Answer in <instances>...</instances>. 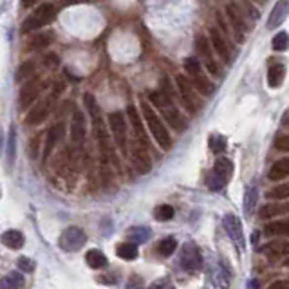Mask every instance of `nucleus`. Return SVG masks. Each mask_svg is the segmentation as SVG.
<instances>
[{"label": "nucleus", "mask_w": 289, "mask_h": 289, "mask_svg": "<svg viewBox=\"0 0 289 289\" xmlns=\"http://www.w3.org/2000/svg\"><path fill=\"white\" fill-rule=\"evenodd\" d=\"M289 177V158L279 159L277 163L269 168L268 179L269 181H280V179Z\"/></svg>", "instance_id": "b1692460"}, {"label": "nucleus", "mask_w": 289, "mask_h": 289, "mask_svg": "<svg viewBox=\"0 0 289 289\" xmlns=\"http://www.w3.org/2000/svg\"><path fill=\"white\" fill-rule=\"evenodd\" d=\"M15 156H16V132L15 126L9 128V134H7V145H5V159H7V168L13 166L15 163Z\"/></svg>", "instance_id": "c756f323"}, {"label": "nucleus", "mask_w": 289, "mask_h": 289, "mask_svg": "<svg viewBox=\"0 0 289 289\" xmlns=\"http://www.w3.org/2000/svg\"><path fill=\"white\" fill-rule=\"evenodd\" d=\"M83 103L85 109H87V114H89L90 121H92V128H94V136L98 139V147H100L101 158L103 159H112L114 161V147H112L111 136L107 132V126L103 123V118H101V109L98 105V101L92 94H83Z\"/></svg>", "instance_id": "f257e3e1"}, {"label": "nucleus", "mask_w": 289, "mask_h": 289, "mask_svg": "<svg viewBox=\"0 0 289 289\" xmlns=\"http://www.w3.org/2000/svg\"><path fill=\"white\" fill-rule=\"evenodd\" d=\"M284 78H286V67L282 63H275L271 65L268 71V85L271 89H277L280 85L284 83Z\"/></svg>", "instance_id": "5701e85b"}, {"label": "nucleus", "mask_w": 289, "mask_h": 289, "mask_svg": "<svg viewBox=\"0 0 289 289\" xmlns=\"http://www.w3.org/2000/svg\"><path fill=\"white\" fill-rule=\"evenodd\" d=\"M33 74H35V62L27 60V62L20 63V67H18V71H16L15 80L18 82V83H22V82H26V80L31 78Z\"/></svg>", "instance_id": "72a5a7b5"}, {"label": "nucleus", "mask_w": 289, "mask_h": 289, "mask_svg": "<svg viewBox=\"0 0 289 289\" xmlns=\"http://www.w3.org/2000/svg\"><path fill=\"white\" fill-rule=\"evenodd\" d=\"M33 4H35V0H24V7H29Z\"/></svg>", "instance_id": "603ef678"}, {"label": "nucleus", "mask_w": 289, "mask_h": 289, "mask_svg": "<svg viewBox=\"0 0 289 289\" xmlns=\"http://www.w3.org/2000/svg\"><path fill=\"white\" fill-rule=\"evenodd\" d=\"M24 235H22V231L18 230H7L4 231V235H2V244L11 249H20L24 246Z\"/></svg>", "instance_id": "a878e982"}, {"label": "nucleus", "mask_w": 289, "mask_h": 289, "mask_svg": "<svg viewBox=\"0 0 289 289\" xmlns=\"http://www.w3.org/2000/svg\"><path fill=\"white\" fill-rule=\"evenodd\" d=\"M210 43L213 51L217 53V56L221 58L224 63H230L231 60V54H230V47H228L226 40L222 37V33L217 29V27H211L210 29Z\"/></svg>", "instance_id": "2eb2a0df"}, {"label": "nucleus", "mask_w": 289, "mask_h": 289, "mask_svg": "<svg viewBox=\"0 0 289 289\" xmlns=\"http://www.w3.org/2000/svg\"><path fill=\"white\" fill-rule=\"evenodd\" d=\"M222 224H224V230H226V233L230 235V239L235 242V246L239 248V251H244V249H246V239H244V231H242V224H241V221H239V217L233 215V213H228V215L224 217Z\"/></svg>", "instance_id": "f8f14e48"}, {"label": "nucleus", "mask_w": 289, "mask_h": 289, "mask_svg": "<svg viewBox=\"0 0 289 289\" xmlns=\"http://www.w3.org/2000/svg\"><path fill=\"white\" fill-rule=\"evenodd\" d=\"M69 136H71V143L74 148H82L87 137V130H85V116L80 109H74L73 118H71V126H69Z\"/></svg>", "instance_id": "9b49d317"}, {"label": "nucleus", "mask_w": 289, "mask_h": 289, "mask_svg": "<svg viewBox=\"0 0 289 289\" xmlns=\"http://www.w3.org/2000/svg\"><path fill=\"white\" fill-rule=\"evenodd\" d=\"M184 71H186L188 76H192V78H194V76H199L201 74V62L194 56L186 58V60H184Z\"/></svg>", "instance_id": "79ce46f5"}, {"label": "nucleus", "mask_w": 289, "mask_h": 289, "mask_svg": "<svg viewBox=\"0 0 289 289\" xmlns=\"http://www.w3.org/2000/svg\"><path fill=\"white\" fill-rule=\"evenodd\" d=\"M18 268L22 269V271H33L35 269V262H33L31 258H27V257H20L18 258Z\"/></svg>", "instance_id": "37998d69"}, {"label": "nucleus", "mask_w": 289, "mask_h": 289, "mask_svg": "<svg viewBox=\"0 0 289 289\" xmlns=\"http://www.w3.org/2000/svg\"><path fill=\"white\" fill-rule=\"evenodd\" d=\"M150 289H173V288L170 286L168 280L161 279V280H158V282H154V284L150 286Z\"/></svg>", "instance_id": "de8ad7c7"}, {"label": "nucleus", "mask_w": 289, "mask_h": 289, "mask_svg": "<svg viewBox=\"0 0 289 289\" xmlns=\"http://www.w3.org/2000/svg\"><path fill=\"white\" fill-rule=\"evenodd\" d=\"M260 251H262L269 260H277V258L289 255V242H282V241L268 242V244H264V246L260 248Z\"/></svg>", "instance_id": "aec40b11"}, {"label": "nucleus", "mask_w": 289, "mask_h": 289, "mask_svg": "<svg viewBox=\"0 0 289 289\" xmlns=\"http://www.w3.org/2000/svg\"><path fill=\"white\" fill-rule=\"evenodd\" d=\"M284 266H289V257H288V258H286V260H284Z\"/></svg>", "instance_id": "864d4df0"}, {"label": "nucleus", "mask_w": 289, "mask_h": 289, "mask_svg": "<svg viewBox=\"0 0 289 289\" xmlns=\"http://www.w3.org/2000/svg\"><path fill=\"white\" fill-rule=\"evenodd\" d=\"M286 213H289V201L288 203H269V205L260 208L262 219H273V217L286 215Z\"/></svg>", "instance_id": "4be33fe9"}, {"label": "nucleus", "mask_w": 289, "mask_h": 289, "mask_svg": "<svg viewBox=\"0 0 289 289\" xmlns=\"http://www.w3.org/2000/svg\"><path fill=\"white\" fill-rule=\"evenodd\" d=\"M85 262L89 264V268L92 269H101V268H107L109 260H107V257L100 249H89L87 255H85Z\"/></svg>", "instance_id": "c85d7f7f"}, {"label": "nucleus", "mask_w": 289, "mask_h": 289, "mask_svg": "<svg viewBox=\"0 0 289 289\" xmlns=\"http://www.w3.org/2000/svg\"><path fill=\"white\" fill-rule=\"evenodd\" d=\"M24 286H26L24 275L18 273V271H11L2 279L0 289H24Z\"/></svg>", "instance_id": "bb28decb"}, {"label": "nucleus", "mask_w": 289, "mask_h": 289, "mask_svg": "<svg viewBox=\"0 0 289 289\" xmlns=\"http://www.w3.org/2000/svg\"><path fill=\"white\" fill-rule=\"evenodd\" d=\"M268 289H288V284H286V282H275V284H271Z\"/></svg>", "instance_id": "3c124183"}, {"label": "nucleus", "mask_w": 289, "mask_h": 289, "mask_svg": "<svg viewBox=\"0 0 289 289\" xmlns=\"http://www.w3.org/2000/svg\"><path fill=\"white\" fill-rule=\"evenodd\" d=\"M37 150H38V137H35L31 143V158H35L37 156Z\"/></svg>", "instance_id": "8fccbe9b"}, {"label": "nucleus", "mask_w": 289, "mask_h": 289, "mask_svg": "<svg viewBox=\"0 0 289 289\" xmlns=\"http://www.w3.org/2000/svg\"><path fill=\"white\" fill-rule=\"evenodd\" d=\"M43 63H45L49 69H54V67H58V63H60V58H58V54L49 53L47 56L43 58Z\"/></svg>", "instance_id": "c03bdc74"}, {"label": "nucleus", "mask_w": 289, "mask_h": 289, "mask_svg": "<svg viewBox=\"0 0 289 289\" xmlns=\"http://www.w3.org/2000/svg\"><path fill=\"white\" fill-rule=\"evenodd\" d=\"M128 235H130V241L134 244H141V242H147L150 239V230L145 226H134L128 230Z\"/></svg>", "instance_id": "f704fd0d"}, {"label": "nucleus", "mask_w": 289, "mask_h": 289, "mask_svg": "<svg viewBox=\"0 0 289 289\" xmlns=\"http://www.w3.org/2000/svg\"><path fill=\"white\" fill-rule=\"evenodd\" d=\"M116 253L123 260H134L137 257V246L134 242H121L120 246L116 248Z\"/></svg>", "instance_id": "2f4dec72"}, {"label": "nucleus", "mask_w": 289, "mask_h": 289, "mask_svg": "<svg viewBox=\"0 0 289 289\" xmlns=\"http://www.w3.org/2000/svg\"><path fill=\"white\" fill-rule=\"evenodd\" d=\"M54 16H56V9H54L53 4H45L38 5L37 9L33 11L31 15L27 16L24 24H22V31L27 33V31H37V29H42V27L49 26L51 22L54 20Z\"/></svg>", "instance_id": "20e7f679"}, {"label": "nucleus", "mask_w": 289, "mask_h": 289, "mask_svg": "<svg viewBox=\"0 0 289 289\" xmlns=\"http://www.w3.org/2000/svg\"><path fill=\"white\" fill-rule=\"evenodd\" d=\"M271 47L273 51H279V53H284L289 49V35L286 31H280L275 35L273 42H271Z\"/></svg>", "instance_id": "4c0bfd02"}, {"label": "nucleus", "mask_w": 289, "mask_h": 289, "mask_svg": "<svg viewBox=\"0 0 289 289\" xmlns=\"http://www.w3.org/2000/svg\"><path fill=\"white\" fill-rule=\"evenodd\" d=\"M143 279L141 277H137V275H134L130 280H128V284H126V289H143Z\"/></svg>", "instance_id": "a18cd8bd"}, {"label": "nucleus", "mask_w": 289, "mask_h": 289, "mask_svg": "<svg viewBox=\"0 0 289 289\" xmlns=\"http://www.w3.org/2000/svg\"><path fill=\"white\" fill-rule=\"evenodd\" d=\"M132 163L136 166V170L139 173H147L152 168V163H150V156H148L147 145H141V143L134 141V148H132Z\"/></svg>", "instance_id": "4468645a"}, {"label": "nucleus", "mask_w": 289, "mask_h": 289, "mask_svg": "<svg viewBox=\"0 0 289 289\" xmlns=\"http://www.w3.org/2000/svg\"><path fill=\"white\" fill-rule=\"evenodd\" d=\"M53 100H54V94L51 96V98H47L45 101H42V103H38V105L33 107L31 112H29L27 118H26L27 125H40V123H42V121L49 116V112H51Z\"/></svg>", "instance_id": "f3484780"}, {"label": "nucleus", "mask_w": 289, "mask_h": 289, "mask_svg": "<svg viewBox=\"0 0 289 289\" xmlns=\"http://www.w3.org/2000/svg\"><path fill=\"white\" fill-rule=\"evenodd\" d=\"M150 101H152V105L161 112L166 123L170 126H173L175 130L183 132L186 128V120H184V116L177 111V107L173 105V101L170 100V96L165 92V90H154L150 92Z\"/></svg>", "instance_id": "f03ea898"}, {"label": "nucleus", "mask_w": 289, "mask_h": 289, "mask_svg": "<svg viewBox=\"0 0 289 289\" xmlns=\"http://www.w3.org/2000/svg\"><path fill=\"white\" fill-rule=\"evenodd\" d=\"M63 137V123H56L47 130V136H45V143H43V150H42V158L43 161L49 159V156L53 154V150L56 148V145L62 141Z\"/></svg>", "instance_id": "dca6fc26"}, {"label": "nucleus", "mask_w": 289, "mask_h": 289, "mask_svg": "<svg viewBox=\"0 0 289 289\" xmlns=\"http://www.w3.org/2000/svg\"><path fill=\"white\" fill-rule=\"evenodd\" d=\"M53 40H54L53 31H43V33H40V35H37V37H35V40H33V49L49 47V45L53 43Z\"/></svg>", "instance_id": "58836bf2"}, {"label": "nucleus", "mask_w": 289, "mask_h": 289, "mask_svg": "<svg viewBox=\"0 0 289 289\" xmlns=\"http://www.w3.org/2000/svg\"><path fill=\"white\" fill-rule=\"evenodd\" d=\"M181 266L190 273H197L203 268V255H201L199 248L192 242H186L181 249Z\"/></svg>", "instance_id": "9d476101"}, {"label": "nucleus", "mask_w": 289, "mask_h": 289, "mask_svg": "<svg viewBox=\"0 0 289 289\" xmlns=\"http://www.w3.org/2000/svg\"><path fill=\"white\" fill-rule=\"evenodd\" d=\"M211 43L208 42V38L206 37H199L197 38V51H199V54L203 56V62H205V67L208 69V73L211 74V76H217L219 74V65H217L215 58H213V54H211Z\"/></svg>", "instance_id": "ddd939ff"}, {"label": "nucleus", "mask_w": 289, "mask_h": 289, "mask_svg": "<svg viewBox=\"0 0 289 289\" xmlns=\"http://www.w3.org/2000/svg\"><path fill=\"white\" fill-rule=\"evenodd\" d=\"M210 148L213 154H221L226 150V137L221 136V134H213L210 137Z\"/></svg>", "instance_id": "a19ab883"}, {"label": "nucleus", "mask_w": 289, "mask_h": 289, "mask_svg": "<svg viewBox=\"0 0 289 289\" xmlns=\"http://www.w3.org/2000/svg\"><path fill=\"white\" fill-rule=\"evenodd\" d=\"M275 148L282 150V152H289V137H279L275 141Z\"/></svg>", "instance_id": "49530a36"}, {"label": "nucleus", "mask_w": 289, "mask_h": 289, "mask_svg": "<svg viewBox=\"0 0 289 289\" xmlns=\"http://www.w3.org/2000/svg\"><path fill=\"white\" fill-rule=\"evenodd\" d=\"M175 248H177V241L173 237H166L158 244V253L161 257H170V255H173Z\"/></svg>", "instance_id": "c9c22d12"}, {"label": "nucleus", "mask_w": 289, "mask_h": 289, "mask_svg": "<svg viewBox=\"0 0 289 289\" xmlns=\"http://www.w3.org/2000/svg\"><path fill=\"white\" fill-rule=\"evenodd\" d=\"M141 114H143V118H145V121H147L148 130H150V134L154 136L156 143H158L163 150H170V147H172V137H170L168 130H166L165 123L161 121L159 114L154 111L152 105L147 103L145 100L141 101Z\"/></svg>", "instance_id": "7ed1b4c3"}, {"label": "nucleus", "mask_w": 289, "mask_h": 289, "mask_svg": "<svg viewBox=\"0 0 289 289\" xmlns=\"http://www.w3.org/2000/svg\"><path fill=\"white\" fill-rule=\"evenodd\" d=\"M226 15H228V20H230V27H231V31H233V37H235L237 42L242 43L246 40V33L249 31V27H248L246 20H244V16H242L241 7L237 4H228Z\"/></svg>", "instance_id": "6e6552de"}, {"label": "nucleus", "mask_w": 289, "mask_h": 289, "mask_svg": "<svg viewBox=\"0 0 289 289\" xmlns=\"http://www.w3.org/2000/svg\"><path fill=\"white\" fill-rule=\"evenodd\" d=\"M87 242V235L85 231L78 226H69L62 231V235L58 239V246L62 248L63 251H80Z\"/></svg>", "instance_id": "0eeeda50"}, {"label": "nucleus", "mask_w": 289, "mask_h": 289, "mask_svg": "<svg viewBox=\"0 0 289 289\" xmlns=\"http://www.w3.org/2000/svg\"><path fill=\"white\" fill-rule=\"evenodd\" d=\"M175 83H177L179 96H181V100H183L184 107H186L190 112H197V111H199V107H201L199 96L195 94L194 85L190 83L188 78H186V76H183V74H179V76H175Z\"/></svg>", "instance_id": "1a4fd4ad"}, {"label": "nucleus", "mask_w": 289, "mask_h": 289, "mask_svg": "<svg viewBox=\"0 0 289 289\" xmlns=\"http://www.w3.org/2000/svg\"><path fill=\"white\" fill-rule=\"evenodd\" d=\"M126 114H128V118H130L132 132H134V141L141 143V145H147V134H145V126H143L141 116H139L137 109L134 105H128Z\"/></svg>", "instance_id": "6ab92c4d"}, {"label": "nucleus", "mask_w": 289, "mask_h": 289, "mask_svg": "<svg viewBox=\"0 0 289 289\" xmlns=\"http://www.w3.org/2000/svg\"><path fill=\"white\" fill-rule=\"evenodd\" d=\"M109 126L112 132V139H114L116 147L120 148L123 156H128V130H126V120L123 112L116 111L109 114Z\"/></svg>", "instance_id": "39448f33"}, {"label": "nucleus", "mask_w": 289, "mask_h": 289, "mask_svg": "<svg viewBox=\"0 0 289 289\" xmlns=\"http://www.w3.org/2000/svg\"><path fill=\"white\" fill-rule=\"evenodd\" d=\"M233 175V163L228 158H219L213 165V170L208 175V188L217 192L224 188Z\"/></svg>", "instance_id": "423d86ee"}, {"label": "nucleus", "mask_w": 289, "mask_h": 289, "mask_svg": "<svg viewBox=\"0 0 289 289\" xmlns=\"http://www.w3.org/2000/svg\"><path fill=\"white\" fill-rule=\"evenodd\" d=\"M192 82H194V87H195L197 90H199L201 94L211 96V94H213V90H215L213 83H211L210 80L206 78V76H205L203 73H201L199 76H194V78H192Z\"/></svg>", "instance_id": "7c9ffc66"}, {"label": "nucleus", "mask_w": 289, "mask_h": 289, "mask_svg": "<svg viewBox=\"0 0 289 289\" xmlns=\"http://www.w3.org/2000/svg\"><path fill=\"white\" fill-rule=\"evenodd\" d=\"M264 235L268 237H289V221L268 222L264 226Z\"/></svg>", "instance_id": "393cba45"}, {"label": "nucleus", "mask_w": 289, "mask_h": 289, "mask_svg": "<svg viewBox=\"0 0 289 289\" xmlns=\"http://www.w3.org/2000/svg\"><path fill=\"white\" fill-rule=\"evenodd\" d=\"M38 94H40L38 82L29 80L27 83H24V87L20 89V94H18V105H20V109H27L29 105H33L37 101Z\"/></svg>", "instance_id": "a211bd4d"}, {"label": "nucleus", "mask_w": 289, "mask_h": 289, "mask_svg": "<svg viewBox=\"0 0 289 289\" xmlns=\"http://www.w3.org/2000/svg\"><path fill=\"white\" fill-rule=\"evenodd\" d=\"M154 215H156V219L158 221H170V219H173V215H175V210H173V206L170 205H161L158 206L156 210H154Z\"/></svg>", "instance_id": "ea45409f"}, {"label": "nucleus", "mask_w": 289, "mask_h": 289, "mask_svg": "<svg viewBox=\"0 0 289 289\" xmlns=\"http://www.w3.org/2000/svg\"><path fill=\"white\" fill-rule=\"evenodd\" d=\"M268 199H275V201H289V183L286 184H279L268 192Z\"/></svg>", "instance_id": "e433bc0d"}, {"label": "nucleus", "mask_w": 289, "mask_h": 289, "mask_svg": "<svg viewBox=\"0 0 289 289\" xmlns=\"http://www.w3.org/2000/svg\"><path fill=\"white\" fill-rule=\"evenodd\" d=\"M213 284L219 289H228V284H230V271H228L224 260L217 266V273H215V279H213Z\"/></svg>", "instance_id": "473e14b6"}, {"label": "nucleus", "mask_w": 289, "mask_h": 289, "mask_svg": "<svg viewBox=\"0 0 289 289\" xmlns=\"http://www.w3.org/2000/svg\"><path fill=\"white\" fill-rule=\"evenodd\" d=\"M248 289H260V282L257 279H251L248 282Z\"/></svg>", "instance_id": "09e8293b"}, {"label": "nucleus", "mask_w": 289, "mask_h": 289, "mask_svg": "<svg viewBox=\"0 0 289 289\" xmlns=\"http://www.w3.org/2000/svg\"><path fill=\"white\" fill-rule=\"evenodd\" d=\"M289 15V0H279V4L275 5L273 11H271V15L268 18V27L269 29H275V27H279L282 22L288 18Z\"/></svg>", "instance_id": "412c9836"}, {"label": "nucleus", "mask_w": 289, "mask_h": 289, "mask_svg": "<svg viewBox=\"0 0 289 289\" xmlns=\"http://www.w3.org/2000/svg\"><path fill=\"white\" fill-rule=\"evenodd\" d=\"M257 201H258V190L255 184H249L246 188V194H244V213L248 217L251 215L255 208H257Z\"/></svg>", "instance_id": "cd10ccee"}]
</instances>
